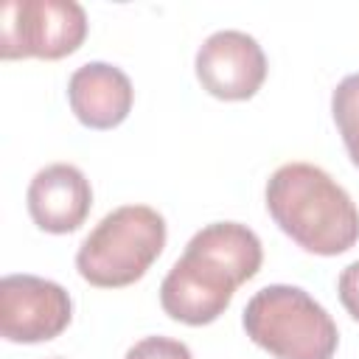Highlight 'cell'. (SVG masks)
Returning <instances> with one entry per match:
<instances>
[{"label":"cell","instance_id":"277c9868","mask_svg":"<svg viewBox=\"0 0 359 359\" xmlns=\"http://www.w3.org/2000/svg\"><path fill=\"white\" fill-rule=\"evenodd\" d=\"M87 14L73 0H8L3 3V59H62L81 48Z\"/></svg>","mask_w":359,"mask_h":359},{"label":"cell","instance_id":"30bf717a","mask_svg":"<svg viewBox=\"0 0 359 359\" xmlns=\"http://www.w3.org/2000/svg\"><path fill=\"white\" fill-rule=\"evenodd\" d=\"M185 250L227 269L238 280V286L247 283L261 269V261H264L258 236L238 222H213L202 227L199 233H194Z\"/></svg>","mask_w":359,"mask_h":359},{"label":"cell","instance_id":"6da1fadb","mask_svg":"<svg viewBox=\"0 0 359 359\" xmlns=\"http://www.w3.org/2000/svg\"><path fill=\"white\" fill-rule=\"evenodd\" d=\"M266 210L306 252L339 255L359 241V210L353 199L320 165H280L266 182Z\"/></svg>","mask_w":359,"mask_h":359},{"label":"cell","instance_id":"7c38bea8","mask_svg":"<svg viewBox=\"0 0 359 359\" xmlns=\"http://www.w3.org/2000/svg\"><path fill=\"white\" fill-rule=\"evenodd\" d=\"M123 359H194L188 345L171 337H146L135 342Z\"/></svg>","mask_w":359,"mask_h":359},{"label":"cell","instance_id":"ba28073f","mask_svg":"<svg viewBox=\"0 0 359 359\" xmlns=\"http://www.w3.org/2000/svg\"><path fill=\"white\" fill-rule=\"evenodd\" d=\"M28 213L45 233H73L93 208V188L81 168L53 163L34 174L28 185Z\"/></svg>","mask_w":359,"mask_h":359},{"label":"cell","instance_id":"8992f818","mask_svg":"<svg viewBox=\"0 0 359 359\" xmlns=\"http://www.w3.org/2000/svg\"><path fill=\"white\" fill-rule=\"evenodd\" d=\"M236 289L238 280L227 269L185 250L160 283V306L171 320L208 325L224 314Z\"/></svg>","mask_w":359,"mask_h":359},{"label":"cell","instance_id":"4fadbf2b","mask_svg":"<svg viewBox=\"0 0 359 359\" xmlns=\"http://www.w3.org/2000/svg\"><path fill=\"white\" fill-rule=\"evenodd\" d=\"M337 292H339V300H342L345 311L359 323V261L348 264V266L339 272Z\"/></svg>","mask_w":359,"mask_h":359},{"label":"cell","instance_id":"5bb4252c","mask_svg":"<svg viewBox=\"0 0 359 359\" xmlns=\"http://www.w3.org/2000/svg\"><path fill=\"white\" fill-rule=\"evenodd\" d=\"M50 359H59V356H50Z\"/></svg>","mask_w":359,"mask_h":359},{"label":"cell","instance_id":"7a4b0ae2","mask_svg":"<svg viewBox=\"0 0 359 359\" xmlns=\"http://www.w3.org/2000/svg\"><path fill=\"white\" fill-rule=\"evenodd\" d=\"M165 247V219L149 205H121L107 213L76 252L79 275L101 289L140 280Z\"/></svg>","mask_w":359,"mask_h":359},{"label":"cell","instance_id":"9c48e42d","mask_svg":"<svg viewBox=\"0 0 359 359\" xmlns=\"http://www.w3.org/2000/svg\"><path fill=\"white\" fill-rule=\"evenodd\" d=\"M67 101L73 115L90 129H112L126 121L135 90L129 76L107 62L81 65L67 81Z\"/></svg>","mask_w":359,"mask_h":359},{"label":"cell","instance_id":"8fae6325","mask_svg":"<svg viewBox=\"0 0 359 359\" xmlns=\"http://www.w3.org/2000/svg\"><path fill=\"white\" fill-rule=\"evenodd\" d=\"M331 112H334V123L342 135V143L353 160V165L359 168V73L345 76L334 95H331Z\"/></svg>","mask_w":359,"mask_h":359},{"label":"cell","instance_id":"5b68a950","mask_svg":"<svg viewBox=\"0 0 359 359\" xmlns=\"http://www.w3.org/2000/svg\"><path fill=\"white\" fill-rule=\"evenodd\" d=\"M73 317L70 294L36 275H6L0 280V337L8 342H48Z\"/></svg>","mask_w":359,"mask_h":359},{"label":"cell","instance_id":"52a82bcc","mask_svg":"<svg viewBox=\"0 0 359 359\" xmlns=\"http://www.w3.org/2000/svg\"><path fill=\"white\" fill-rule=\"evenodd\" d=\"M199 84L222 101L252 98L266 79V56L244 31H216L196 50Z\"/></svg>","mask_w":359,"mask_h":359},{"label":"cell","instance_id":"3957f363","mask_svg":"<svg viewBox=\"0 0 359 359\" xmlns=\"http://www.w3.org/2000/svg\"><path fill=\"white\" fill-rule=\"evenodd\" d=\"M247 337L275 359H334L339 331L331 314L300 286L272 283L244 309Z\"/></svg>","mask_w":359,"mask_h":359}]
</instances>
